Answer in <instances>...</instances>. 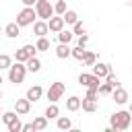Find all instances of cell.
<instances>
[{
	"mask_svg": "<svg viewBox=\"0 0 132 132\" xmlns=\"http://www.w3.org/2000/svg\"><path fill=\"white\" fill-rule=\"evenodd\" d=\"M35 52H37V47L31 45V43H27V45H23L21 50H16L14 58H16V62H27L31 56H35Z\"/></svg>",
	"mask_w": 132,
	"mask_h": 132,
	"instance_id": "obj_5",
	"label": "cell"
},
{
	"mask_svg": "<svg viewBox=\"0 0 132 132\" xmlns=\"http://www.w3.org/2000/svg\"><path fill=\"white\" fill-rule=\"evenodd\" d=\"M105 78H107V82H109V85H111L113 89H116V87H120V82H118V76H116V74H111V72H109V74H107Z\"/></svg>",
	"mask_w": 132,
	"mask_h": 132,
	"instance_id": "obj_32",
	"label": "cell"
},
{
	"mask_svg": "<svg viewBox=\"0 0 132 132\" xmlns=\"http://www.w3.org/2000/svg\"><path fill=\"white\" fill-rule=\"evenodd\" d=\"M16 118H19V113H16V111H4V113H2V122H4L6 126H8L10 122H14Z\"/></svg>",
	"mask_w": 132,
	"mask_h": 132,
	"instance_id": "obj_25",
	"label": "cell"
},
{
	"mask_svg": "<svg viewBox=\"0 0 132 132\" xmlns=\"http://www.w3.org/2000/svg\"><path fill=\"white\" fill-rule=\"evenodd\" d=\"M58 128H60V130H68V128H72L70 118H60V116H58Z\"/></svg>",
	"mask_w": 132,
	"mask_h": 132,
	"instance_id": "obj_28",
	"label": "cell"
},
{
	"mask_svg": "<svg viewBox=\"0 0 132 132\" xmlns=\"http://www.w3.org/2000/svg\"><path fill=\"white\" fill-rule=\"evenodd\" d=\"M70 50H72V47H68V43H60V45L56 47V56H58L60 60L70 58Z\"/></svg>",
	"mask_w": 132,
	"mask_h": 132,
	"instance_id": "obj_17",
	"label": "cell"
},
{
	"mask_svg": "<svg viewBox=\"0 0 132 132\" xmlns=\"http://www.w3.org/2000/svg\"><path fill=\"white\" fill-rule=\"evenodd\" d=\"M66 109L68 111H76V109H80V97H68L66 99Z\"/></svg>",
	"mask_w": 132,
	"mask_h": 132,
	"instance_id": "obj_18",
	"label": "cell"
},
{
	"mask_svg": "<svg viewBox=\"0 0 132 132\" xmlns=\"http://www.w3.org/2000/svg\"><path fill=\"white\" fill-rule=\"evenodd\" d=\"M72 33H76V35H82V33H85V27H82V23H80V21H76V23H74V31H72Z\"/></svg>",
	"mask_w": 132,
	"mask_h": 132,
	"instance_id": "obj_33",
	"label": "cell"
},
{
	"mask_svg": "<svg viewBox=\"0 0 132 132\" xmlns=\"http://www.w3.org/2000/svg\"><path fill=\"white\" fill-rule=\"evenodd\" d=\"M62 19H64V25H74V23L78 21V14H76L74 10H66V12L62 14Z\"/></svg>",
	"mask_w": 132,
	"mask_h": 132,
	"instance_id": "obj_19",
	"label": "cell"
},
{
	"mask_svg": "<svg viewBox=\"0 0 132 132\" xmlns=\"http://www.w3.org/2000/svg\"><path fill=\"white\" fill-rule=\"evenodd\" d=\"M37 16V12H35V8L33 6H25L19 14H16V25L19 27H25V25H31L33 23V19Z\"/></svg>",
	"mask_w": 132,
	"mask_h": 132,
	"instance_id": "obj_4",
	"label": "cell"
},
{
	"mask_svg": "<svg viewBox=\"0 0 132 132\" xmlns=\"http://www.w3.org/2000/svg\"><path fill=\"white\" fill-rule=\"evenodd\" d=\"M85 52H87L85 47H80V45H76V47H72V50H70V56L82 62V58H85Z\"/></svg>",
	"mask_w": 132,
	"mask_h": 132,
	"instance_id": "obj_24",
	"label": "cell"
},
{
	"mask_svg": "<svg viewBox=\"0 0 132 132\" xmlns=\"http://www.w3.org/2000/svg\"><path fill=\"white\" fill-rule=\"evenodd\" d=\"M50 2H52V0H50Z\"/></svg>",
	"mask_w": 132,
	"mask_h": 132,
	"instance_id": "obj_41",
	"label": "cell"
},
{
	"mask_svg": "<svg viewBox=\"0 0 132 132\" xmlns=\"http://www.w3.org/2000/svg\"><path fill=\"white\" fill-rule=\"evenodd\" d=\"M128 111H130V113H132V105H130V109H128Z\"/></svg>",
	"mask_w": 132,
	"mask_h": 132,
	"instance_id": "obj_37",
	"label": "cell"
},
{
	"mask_svg": "<svg viewBox=\"0 0 132 132\" xmlns=\"http://www.w3.org/2000/svg\"><path fill=\"white\" fill-rule=\"evenodd\" d=\"M33 128H35V130H45V128H47V118H45V116L35 118V120H33Z\"/></svg>",
	"mask_w": 132,
	"mask_h": 132,
	"instance_id": "obj_23",
	"label": "cell"
},
{
	"mask_svg": "<svg viewBox=\"0 0 132 132\" xmlns=\"http://www.w3.org/2000/svg\"><path fill=\"white\" fill-rule=\"evenodd\" d=\"M97 91H99V95H111L113 87H111L109 82H103V85H99V87H97Z\"/></svg>",
	"mask_w": 132,
	"mask_h": 132,
	"instance_id": "obj_29",
	"label": "cell"
},
{
	"mask_svg": "<svg viewBox=\"0 0 132 132\" xmlns=\"http://www.w3.org/2000/svg\"><path fill=\"white\" fill-rule=\"evenodd\" d=\"M47 27H50L52 33H60V31L64 29V19H62V16H52L50 23H47Z\"/></svg>",
	"mask_w": 132,
	"mask_h": 132,
	"instance_id": "obj_11",
	"label": "cell"
},
{
	"mask_svg": "<svg viewBox=\"0 0 132 132\" xmlns=\"http://www.w3.org/2000/svg\"><path fill=\"white\" fill-rule=\"evenodd\" d=\"M25 74H27V66H25V62L10 64V68H8V80H10V82H14V85L23 82V80H25Z\"/></svg>",
	"mask_w": 132,
	"mask_h": 132,
	"instance_id": "obj_2",
	"label": "cell"
},
{
	"mask_svg": "<svg viewBox=\"0 0 132 132\" xmlns=\"http://www.w3.org/2000/svg\"><path fill=\"white\" fill-rule=\"evenodd\" d=\"M80 107L85 109V111H95L97 109V99H89V97H85V99H80Z\"/></svg>",
	"mask_w": 132,
	"mask_h": 132,
	"instance_id": "obj_16",
	"label": "cell"
},
{
	"mask_svg": "<svg viewBox=\"0 0 132 132\" xmlns=\"http://www.w3.org/2000/svg\"><path fill=\"white\" fill-rule=\"evenodd\" d=\"M6 128H8V132H21V130H23V124H21V120L16 118V120H14V122H10Z\"/></svg>",
	"mask_w": 132,
	"mask_h": 132,
	"instance_id": "obj_30",
	"label": "cell"
},
{
	"mask_svg": "<svg viewBox=\"0 0 132 132\" xmlns=\"http://www.w3.org/2000/svg\"><path fill=\"white\" fill-rule=\"evenodd\" d=\"M72 37H74V33H72V31H66V29H62V31L58 33L60 43H70V41H72Z\"/></svg>",
	"mask_w": 132,
	"mask_h": 132,
	"instance_id": "obj_21",
	"label": "cell"
},
{
	"mask_svg": "<svg viewBox=\"0 0 132 132\" xmlns=\"http://www.w3.org/2000/svg\"><path fill=\"white\" fill-rule=\"evenodd\" d=\"M0 99H2V91H0Z\"/></svg>",
	"mask_w": 132,
	"mask_h": 132,
	"instance_id": "obj_39",
	"label": "cell"
},
{
	"mask_svg": "<svg viewBox=\"0 0 132 132\" xmlns=\"http://www.w3.org/2000/svg\"><path fill=\"white\" fill-rule=\"evenodd\" d=\"M130 2H132V0H130Z\"/></svg>",
	"mask_w": 132,
	"mask_h": 132,
	"instance_id": "obj_42",
	"label": "cell"
},
{
	"mask_svg": "<svg viewBox=\"0 0 132 132\" xmlns=\"http://www.w3.org/2000/svg\"><path fill=\"white\" fill-rule=\"evenodd\" d=\"M33 33H35L37 37H43V35H47V33H50V27H47V23H45V21H37V23H33Z\"/></svg>",
	"mask_w": 132,
	"mask_h": 132,
	"instance_id": "obj_12",
	"label": "cell"
},
{
	"mask_svg": "<svg viewBox=\"0 0 132 132\" xmlns=\"http://www.w3.org/2000/svg\"><path fill=\"white\" fill-rule=\"evenodd\" d=\"M130 122H132V113H130V111H116V113L111 116V126H109V130H128Z\"/></svg>",
	"mask_w": 132,
	"mask_h": 132,
	"instance_id": "obj_1",
	"label": "cell"
},
{
	"mask_svg": "<svg viewBox=\"0 0 132 132\" xmlns=\"http://www.w3.org/2000/svg\"><path fill=\"white\" fill-rule=\"evenodd\" d=\"M10 68V56L8 54H0V70Z\"/></svg>",
	"mask_w": 132,
	"mask_h": 132,
	"instance_id": "obj_31",
	"label": "cell"
},
{
	"mask_svg": "<svg viewBox=\"0 0 132 132\" xmlns=\"http://www.w3.org/2000/svg\"><path fill=\"white\" fill-rule=\"evenodd\" d=\"M4 33H6V37L14 39V37H19V33H21V27H19L16 23H8V25L4 27Z\"/></svg>",
	"mask_w": 132,
	"mask_h": 132,
	"instance_id": "obj_13",
	"label": "cell"
},
{
	"mask_svg": "<svg viewBox=\"0 0 132 132\" xmlns=\"http://www.w3.org/2000/svg\"><path fill=\"white\" fill-rule=\"evenodd\" d=\"M111 97H113V101H116V103L124 105V103L128 101V91H126V89H122V87H116V89L111 91Z\"/></svg>",
	"mask_w": 132,
	"mask_h": 132,
	"instance_id": "obj_9",
	"label": "cell"
},
{
	"mask_svg": "<svg viewBox=\"0 0 132 132\" xmlns=\"http://www.w3.org/2000/svg\"><path fill=\"white\" fill-rule=\"evenodd\" d=\"M99 80H101V78H99V76H95L93 72H91V74L82 72V74L78 76V82H80L82 87H99V85H101Z\"/></svg>",
	"mask_w": 132,
	"mask_h": 132,
	"instance_id": "obj_7",
	"label": "cell"
},
{
	"mask_svg": "<svg viewBox=\"0 0 132 132\" xmlns=\"http://www.w3.org/2000/svg\"><path fill=\"white\" fill-rule=\"evenodd\" d=\"M21 2H23L25 6H33V4H35V0H21Z\"/></svg>",
	"mask_w": 132,
	"mask_h": 132,
	"instance_id": "obj_36",
	"label": "cell"
},
{
	"mask_svg": "<svg viewBox=\"0 0 132 132\" xmlns=\"http://www.w3.org/2000/svg\"><path fill=\"white\" fill-rule=\"evenodd\" d=\"M41 93H43V89L39 87V85H35V87H31L29 91H27V99L33 103V101H39V97H41Z\"/></svg>",
	"mask_w": 132,
	"mask_h": 132,
	"instance_id": "obj_14",
	"label": "cell"
},
{
	"mask_svg": "<svg viewBox=\"0 0 132 132\" xmlns=\"http://www.w3.org/2000/svg\"><path fill=\"white\" fill-rule=\"evenodd\" d=\"M35 47H37V52H47V50H50V39H47L45 35L39 37L37 43H35Z\"/></svg>",
	"mask_w": 132,
	"mask_h": 132,
	"instance_id": "obj_22",
	"label": "cell"
},
{
	"mask_svg": "<svg viewBox=\"0 0 132 132\" xmlns=\"http://www.w3.org/2000/svg\"><path fill=\"white\" fill-rule=\"evenodd\" d=\"M0 82H2V74H0Z\"/></svg>",
	"mask_w": 132,
	"mask_h": 132,
	"instance_id": "obj_38",
	"label": "cell"
},
{
	"mask_svg": "<svg viewBox=\"0 0 132 132\" xmlns=\"http://www.w3.org/2000/svg\"><path fill=\"white\" fill-rule=\"evenodd\" d=\"M58 116H60V107H58L56 103H50L47 109H45V118L52 120V118H58Z\"/></svg>",
	"mask_w": 132,
	"mask_h": 132,
	"instance_id": "obj_20",
	"label": "cell"
},
{
	"mask_svg": "<svg viewBox=\"0 0 132 132\" xmlns=\"http://www.w3.org/2000/svg\"><path fill=\"white\" fill-rule=\"evenodd\" d=\"M62 93H64V82H52L50 89H47V99H50V103H56V101L62 97Z\"/></svg>",
	"mask_w": 132,
	"mask_h": 132,
	"instance_id": "obj_6",
	"label": "cell"
},
{
	"mask_svg": "<svg viewBox=\"0 0 132 132\" xmlns=\"http://www.w3.org/2000/svg\"><path fill=\"white\" fill-rule=\"evenodd\" d=\"M87 43H89V35H87V33H82V35H78V45H80V47H85Z\"/></svg>",
	"mask_w": 132,
	"mask_h": 132,
	"instance_id": "obj_34",
	"label": "cell"
},
{
	"mask_svg": "<svg viewBox=\"0 0 132 132\" xmlns=\"http://www.w3.org/2000/svg\"><path fill=\"white\" fill-rule=\"evenodd\" d=\"M35 12L41 21H50L54 16V4L50 0H35Z\"/></svg>",
	"mask_w": 132,
	"mask_h": 132,
	"instance_id": "obj_3",
	"label": "cell"
},
{
	"mask_svg": "<svg viewBox=\"0 0 132 132\" xmlns=\"http://www.w3.org/2000/svg\"><path fill=\"white\" fill-rule=\"evenodd\" d=\"M109 72H111V70H109V64H103V62H99V64L95 62V64H93V74H95V76L105 78Z\"/></svg>",
	"mask_w": 132,
	"mask_h": 132,
	"instance_id": "obj_10",
	"label": "cell"
},
{
	"mask_svg": "<svg viewBox=\"0 0 132 132\" xmlns=\"http://www.w3.org/2000/svg\"><path fill=\"white\" fill-rule=\"evenodd\" d=\"M29 109H31V101L25 97V99H16L14 101V111L19 113V116H25V113H29Z\"/></svg>",
	"mask_w": 132,
	"mask_h": 132,
	"instance_id": "obj_8",
	"label": "cell"
},
{
	"mask_svg": "<svg viewBox=\"0 0 132 132\" xmlns=\"http://www.w3.org/2000/svg\"><path fill=\"white\" fill-rule=\"evenodd\" d=\"M82 62H85V66H93V64L97 62V56H95L93 52H85V58H82Z\"/></svg>",
	"mask_w": 132,
	"mask_h": 132,
	"instance_id": "obj_27",
	"label": "cell"
},
{
	"mask_svg": "<svg viewBox=\"0 0 132 132\" xmlns=\"http://www.w3.org/2000/svg\"><path fill=\"white\" fill-rule=\"evenodd\" d=\"M54 12L62 16V14L66 12V2H64V0H56V4H54Z\"/></svg>",
	"mask_w": 132,
	"mask_h": 132,
	"instance_id": "obj_26",
	"label": "cell"
},
{
	"mask_svg": "<svg viewBox=\"0 0 132 132\" xmlns=\"http://www.w3.org/2000/svg\"><path fill=\"white\" fill-rule=\"evenodd\" d=\"M0 31H2V27H0Z\"/></svg>",
	"mask_w": 132,
	"mask_h": 132,
	"instance_id": "obj_40",
	"label": "cell"
},
{
	"mask_svg": "<svg viewBox=\"0 0 132 132\" xmlns=\"http://www.w3.org/2000/svg\"><path fill=\"white\" fill-rule=\"evenodd\" d=\"M23 130H25V132H31V130L35 132V128H33V122H31V124H25V126H23Z\"/></svg>",
	"mask_w": 132,
	"mask_h": 132,
	"instance_id": "obj_35",
	"label": "cell"
},
{
	"mask_svg": "<svg viewBox=\"0 0 132 132\" xmlns=\"http://www.w3.org/2000/svg\"><path fill=\"white\" fill-rule=\"evenodd\" d=\"M25 66H27V70H29V72H39V68H41V62H39V58L31 56V58L25 62Z\"/></svg>",
	"mask_w": 132,
	"mask_h": 132,
	"instance_id": "obj_15",
	"label": "cell"
}]
</instances>
